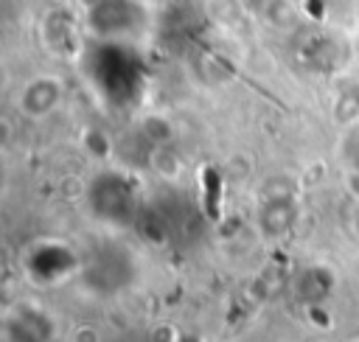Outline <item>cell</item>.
Wrapping results in <instances>:
<instances>
[{"mask_svg": "<svg viewBox=\"0 0 359 342\" xmlns=\"http://www.w3.org/2000/svg\"><path fill=\"white\" fill-rule=\"evenodd\" d=\"M62 98H65L62 81L50 73H42V76H34L22 84V90L17 95V107L25 118L39 121V118H48L62 104Z\"/></svg>", "mask_w": 359, "mask_h": 342, "instance_id": "cell-5", "label": "cell"}, {"mask_svg": "<svg viewBox=\"0 0 359 342\" xmlns=\"http://www.w3.org/2000/svg\"><path fill=\"white\" fill-rule=\"evenodd\" d=\"M297 221V205L292 193H278L264 199L261 210H258V230L266 238H280L286 235Z\"/></svg>", "mask_w": 359, "mask_h": 342, "instance_id": "cell-7", "label": "cell"}, {"mask_svg": "<svg viewBox=\"0 0 359 342\" xmlns=\"http://www.w3.org/2000/svg\"><path fill=\"white\" fill-rule=\"evenodd\" d=\"M143 3H149V0H143Z\"/></svg>", "mask_w": 359, "mask_h": 342, "instance_id": "cell-9", "label": "cell"}, {"mask_svg": "<svg viewBox=\"0 0 359 342\" xmlns=\"http://www.w3.org/2000/svg\"><path fill=\"white\" fill-rule=\"evenodd\" d=\"M87 207L95 219L107 221V224H137L140 219V193L137 185L121 174V171H104L98 177H93L90 188H87Z\"/></svg>", "mask_w": 359, "mask_h": 342, "instance_id": "cell-2", "label": "cell"}, {"mask_svg": "<svg viewBox=\"0 0 359 342\" xmlns=\"http://www.w3.org/2000/svg\"><path fill=\"white\" fill-rule=\"evenodd\" d=\"M53 331H56L53 320L31 303L17 306L6 317V339L8 342H50Z\"/></svg>", "mask_w": 359, "mask_h": 342, "instance_id": "cell-6", "label": "cell"}, {"mask_svg": "<svg viewBox=\"0 0 359 342\" xmlns=\"http://www.w3.org/2000/svg\"><path fill=\"white\" fill-rule=\"evenodd\" d=\"M334 286H337V278H334V272H331L328 266H323V264H311V266L300 269V272L294 275V280H292L294 297H297L300 303L311 306V308L320 306L323 300H328L331 292H334Z\"/></svg>", "mask_w": 359, "mask_h": 342, "instance_id": "cell-8", "label": "cell"}, {"mask_svg": "<svg viewBox=\"0 0 359 342\" xmlns=\"http://www.w3.org/2000/svg\"><path fill=\"white\" fill-rule=\"evenodd\" d=\"M143 0H93L87 6V31L95 42H129L146 28Z\"/></svg>", "mask_w": 359, "mask_h": 342, "instance_id": "cell-4", "label": "cell"}, {"mask_svg": "<svg viewBox=\"0 0 359 342\" xmlns=\"http://www.w3.org/2000/svg\"><path fill=\"white\" fill-rule=\"evenodd\" d=\"M81 280L95 294H118L135 280V258L129 249L112 241H101L81 261Z\"/></svg>", "mask_w": 359, "mask_h": 342, "instance_id": "cell-3", "label": "cell"}, {"mask_svg": "<svg viewBox=\"0 0 359 342\" xmlns=\"http://www.w3.org/2000/svg\"><path fill=\"white\" fill-rule=\"evenodd\" d=\"M87 76L109 104H129L137 98L143 70L126 42H95L87 53Z\"/></svg>", "mask_w": 359, "mask_h": 342, "instance_id": "cell-1", "label": "cell"}]
</instances>
